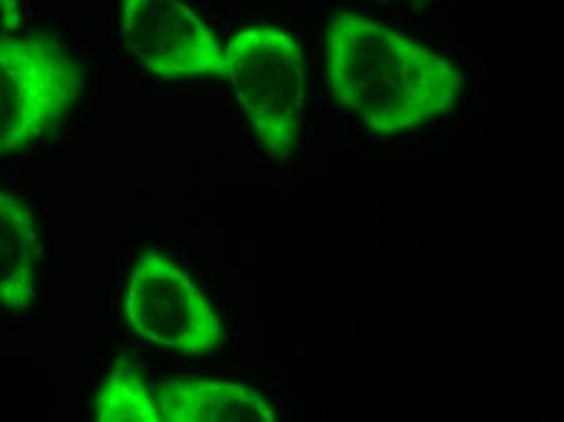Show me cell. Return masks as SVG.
Returning <instances> with one entry per match:
<instances>
[{
    "mask_svg": "<svg viewBox=\"0 0 564 422\" xmlns=\"http://www.w3.org/2000/svg\"><path fill=\"white\" fill-rule=\"evenodd\" d=\"M325 47L336 102L377 136H402L435 121L463 95L464 77L452 61L360 13H338Z\"/></svg>",
    "mask_w": 564,
    "mask_h": 422,
    "instance_id": "cell-1",
    "label": "cell"
},
{
    "mask_svg": "<svg viewBox=\"0 0 564 422\" xmlns=\"http://www.w3.org/2000/svg\"><path fill=\"white\" fill-rule=\"evenodd\" d=\"M225 78L267 153L288 160L305 108V59L276 26L239 31L225 47Z\"/></svg>",
    "mask_w": 564,
    "mask_h": 422,
    "instance_id": "cell-2",
    "label": "cell"
},
{
    "mask_svg": "<svg viewBox=\"0 0 564 422\" xmlns=\"http://www.w3.org/2000/svg\"><path fill=\"white\" fill-rule=\"evenodd\" d=\"M123 318L143 342L187 358L216 355L226 332L215 305L172 257L143 250L126 291Z\"/></svg>",
    "mask_w": 564,
    "mask_h": 422,
    "instance_id": "cell-3",
    "label": "cell"
},
{
    "mask_svg": "<svg viewBox=\"0 0 564 422\" xmlns=\"http://www.w3.org/2000/svg\"><path fill=\"white\" fill-rule=\"evenodd\" d=\"M84 87L80 65L56 41H0V154L26 150L53 132Z\"/></svg>",
    "mask_w": 564,
    "mask_h": 422,
    "instance_id": "cell-4",
    "label": "cell"
},
{
    "mask_svg": "<svg viewBox=\"0 0 564 422\" xmlns=\"http://www.w3.org/2000/svg\"><path fill=\"white\" fill-rule=\"evenodd\" d=\"M120 37L158 77H225V47L181 0H122Z\"/></svg>",
    "mask_w": 564,
    "mask_h": 422,
    "instance_id": "cell-5",
    "label": "cell"
},
{
    "mask_svg": "<svg viewBox=\"0 0 564 422\" xmlns=\"http://www.w3.org/2000/svg\"><path fill=\"white\" fill-rule=\"evenodd\" d=\"M163 422H274L278 413L264 394L246 383L171 379L156 394Z\"/></svg>",
    "mask_w": 564,
    "mask_h": 422,
    "instance_id": "cell-6",
    "label": "cell"
},
{
    "mask_svg": "<svg viewBox=\"0 0 564 422\" xmlns=\"http://www.w3.org/2000/svg\"><path fill=\"white\" fill-rule=\"evenodd\" d=\"M40 235L33 213L0 191V309L26 311L37 296Z\"/></svg>",
    "mask_w": 564,
    "mask_h": 422,
    "instance_id": "cell-7",
    "label": "cell"
},
{
    "mask_svg": "<svg viewBox=\"0 0 564 422\" xmlns=\"http://www.w3.org/2000/svg\"><path fill=\"white\" fill-rule=\"evenodd\" d=\"M96 422H163L156 398L127 359L109 370L93 403Z\"/></svg>",
    "mask_w": 564,
    "mask_h": 422,
    "instance_id": "cell-8",
    "label": "cell"
}]
</instances>
